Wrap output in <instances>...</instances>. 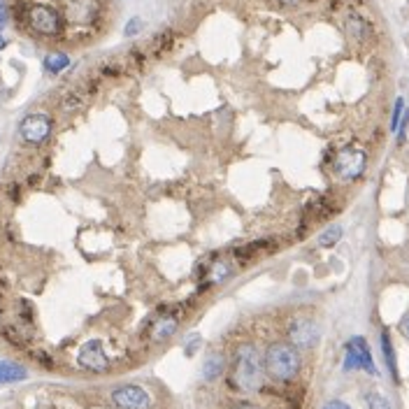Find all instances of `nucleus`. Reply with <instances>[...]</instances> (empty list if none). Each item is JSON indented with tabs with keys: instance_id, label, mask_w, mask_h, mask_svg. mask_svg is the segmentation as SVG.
Listing matches in <instances>:
<instances>
[{
	"instance_id": "obj_11",
	"label": "nucleus",
	"mask_w": 409,
	"mask_h": 409,
	"mask_svg": "<svg viewBox=\"0 0 409 409\" xmlns=\"http://www.w3.org/2000/svg\"><path fill=\"white\" fill-rule=\"evenodd\" d=\"M177 328H179V316H173V314L158 316V319L154 321V326H151V340L166 342L168 338H173V335L177 333Z\"/></svg>"
},
{
	"instance_id": "obj_6",
	"label": "nucleus",
	"mask_w": 409,
	"mask_h": 409,
	"mask_svg": "<svg viewBox=\"0 0 409 409\" xmlns=\"http://www.w3.org/2000/svg\"><path fill=\"white\" fill-rule=\"evenodd\" d=\"M321 340V328L314 319L298 316L289 323V342L296 349H314Z\"/></svg>"
},
{
	"instance_id": "obj_22",
	"label": "nucleus",
	"mask_w": 409,
	"mask_h": 409,
	"mask_svg": "<svg viewBox=\"0 0 409 409\" xmlns=\"http://www.w3.org/2000/svg\"><path fill=\"white\" fill-rule=\"evenodd\" d=\"M323 409H351L346 402H342V400H331V402H326V407Z\"/></svg>"
},
{
	"instance_id": "obj_4",
	"label": "nucleus",
	"mask_w": 409,
	"mask_h": 409,
	"mask_svg": "<svg viewBox=\"0 0 409 409\" xmlns=\"http://www.w3.org/2000/svg\"><path fill=\"white\" fill-rule=\"evenodd\" d=\"M351 370H365L372 377L379 375L375 361H372V351L365 338H351L344 346V372Z\"/></svg>"
},
{
	"instance_id": "obj_7",
	"label": "nucleus",
	"mask_w": 409,
	"mask_h": 409,
	"mask_svg": "<svg viewBox=\"0 0 409 409\" xmlns=\"http://www.w3.org/2000/svg\"><path fill=\"white\" fill-rule=\"evenodd\" d=\"M19 135L23 142H28V144H42L49 135H52V119L42 112L28 114L19 126Z\"/></svg>"
},
{
	"instance_id": "obj_14",
	"label": "nucleus",
	"mask_w": 409,
	"mask_h": 409,
	"mask_svg": "<svg viewBox=\"0 0 409 409\" xmlns=\"http://www.w3.org/2000/svg\"><path fill=\"white\" fill-rule=\"evenodd\" d=\"M68 65H70V56L65 52H52L42 60V68H45L49 75H60Z\"/></svg>"
},
{
	"instance_id": "obj_3",
	"label": "nucleus",
	"mask_w": 409,
	"mask_h": 409,
	"mask_svg": "<svg viewBox=\"0 0 409 409\" xmlns=\"http://www.w3.org/2000/svg\"><path fill=\"white\" fill-rule=\"evenodd\" d=\"M26 21L30 30L42 35V38H56L60 30H63V14L56 8H52V5H42V3L30 5L26 12Z\"/></svg>"
},
{
	"instance_id": "obj_21",
	"label": "nucleus",
	"mask_w": 409,
	"mask_h": 409,
	"mask_svg": "<svg viewBox=\"0 0 409 409\" xmlns=\"http://www.w3.org/2000/svg\"><path fill=\"white\" fill-rule=\"evenodd\" d=\"M140 30H142V19H140V16H133V19L126 23L124 35H126V38H133V35H137Z\"/></svg>"
},
{
	"instance_id": "obj_20",
	"label": "nucleus",
	"mask_w": 409,
	"mask_h": 409,
	"mask_svg": "<svg viewBox=\"0 0 409 409\" xmlns=\"http://www.w3.org/2000/svg\"><path fill=\"white\" fill-rule=\"evenodd\" d=\"M368 409H390V405L382 393H368Z\"/></svg>"
},
{
	"instance_id": "obj_5",
	"label": "nucleus",
	"mask_w": 409,
	"mask_h": 409,
	"mask_svg": "<svg viewBox=\"0 0 409 409\" xmlns=\"http://www.w3.org/2000/svg\"><path fill=\"white\" fill-rule=\"evenodd\" d=\"M365 168H368V156H365L363 149H356V146H346L335 158V173L344 181L361 179Z\"/></svg>"
},
{
	"instance_id": "obj_13",
	"label": "nucleus",
	"mask_w": 409,
	"mask_h": 409,
	"mask_svg": "<svg viewBox=\"0 0 409 409\" xmlns=\"http://www.w3.org/2000/svg\"><path fill=\"white\" fill-rule=\"evenodd\" d=\"M223 370H225V358L221 356V353H210V356L205 358V363H203V379L205 382H214L219 379V377L223 375Z\"/></svg>"
},
{
	"instance_id": "obj_23",
	"label": "nucleus",
	"mask_w": 409,
	"mask_h": 409,
	"mask_svg": "<svg viewBox=\"0 0 409 409\" xmlns=\"http://www.w3.org/2000/svg\"><path fill=\"white\" fill-rule=\"evenodd\" d=\"M8 19H10V10H8V5L0 0V26H3V23H8Z\"/></svg>"
},
{
	"instance_id": "obj_18",
	"label": "nucleus",
	"mask_w": 409,
	"mask_h": 409,
	"mask_svg": "<svg viewBox=\"0 0 409 409\" xmlns=\"http://www.w3.org/2000/svg\"><path fill=\"white\" fill-rule=\"evenodd\" d=\"M228 274H230V265L223 263V261H217V263L210 267V282L219 284L223 282V279H228Z\"/></svg>"
},
{
	"instance_id": "obj_1",
	"label": "nucleus",
	"mask_w": 409,
	"mask_h": 409,
	"mask_svg": "<svg viewBox=\"0 0 409 409\" xmlns=\"http://www.w3.org/2000/svg\"><path fill=\"white\" fill-rule=\"evenodd\" d=\"M265 375V363L261 351L254 344H242L233 358V382L244 393H254L261 388Z\"/></svg>"
},
{
	"instance_id": "obj_2",
	"label": "nucleus",
	"mask_w": 409,
	"mask_h": 409,
	"mask_svg": "<svg viewBox=\"0 0 409 409\" xmlns=\"http://www.w3.org/2000/svg\"><path fill=\"white\" fill-rule=\"evenodd\" d=\"M263 363L274 382H291L300 372V353L291 342H274L267 346Z\"/></svg>"
},
{
	"instance_id": "obj_27",
	"label": "nucleus",
	"mask_w": 409,
	"mask_h": 409,
	"mask_svg": "<svg viewBox=\"0 0 409 409\" xmlns=\"http://www.w3.org/2000/svg\"><path fill=\"white\" fill-rule=\"evenodd\" d=\"M277 3H282V5H296V3H300V0H277Z\"/></svg>"
},
{
	"instance_id": "obj_16",
	"label": "nucleus",
	"mask_w": 409,
	"mask_h": 409,
	"mask_svg": "<svg viewBox=\"0 0 409 409\" xmlns=\"http://www.w3.org/2000/svg\"><path fill=\"white\" fill-rule=\"evenodd\" d=\"M342 235H344V228H342L340 223H333L319 235V244L323 249H331V247H335V244L342 240Z\"/></svg>"
},
{
	"instance_id": "obj_25",
	"label": "nucleus",
	"mask_w": 409,
	"mask_h": 409,
	"mask_svg": "<svg viewBox=\"0 0 409 409\" xmlns=\"http://www.w3.org/2000/svg\"><path fill=\"white\" fill-rule=\"evenodd\" d=\"M233 409H261V407H256V405H247V402H242V405H237Z\"/></svg>"
},
{
	"instance_id": "obj_12",
	"label": "nucleus",
	"mask_w": 409,
	"mask_h": 409,
	"mask_svg": "<svg viewBox=\"0 0 409 409\" xmlns=\"http://www.w3.org/2000/svg\"><path fill=\"white\" fill-rule=\"evenodd\" d=\"M28 377V370L19 363L12 361H0V386L3 384H14V382H23Z\"/></svg>"
},
{
	"instance_id": "obj_15",
	"label": "nucleus",
	"mask_w": 409,
	"mask_h": 409,
	"mask_svg": "<svg viewBox=\"0 0 409 409\" xmlns=\"http://www.w3.org/2000/svg\"><path fill=\"white\" fill-rule=\"evenodd\" d=\"M382 351H384V358H386V368L390 372V377L398 382V363H395V351H393V344H390L388 331H382Z\"/></svg>"
},
{
	"instance_id": "obj_24",
	"label": "nucleus",
	"mask_w": 409,
	"mask_h": 409,
	"mask_svg": "<svg viewBox=\"0 0 409 409\" xmlns=\"http://www.w3.org/2000/svg\"><path fill=\"white\" fill-rule=\"evenodd\" d=\"M402 333H405V335H407V338H409V316H407V319H405V321H402Z\"/></svg>"
},
{
	"instance_id": "obj_26",
	"label": "nucleus",
	"mask_w": 409,
	"mask_h": 409,
	"mask_svg": "<svg viewBox=\"0 0 409 409\" xmlns=\"http://www.w3.org/2000/svg\"><path fill=\"white\" fill-rule=\"evenodd\" d=\"M5 45H8V40H5V35L0 33V52H3V49H5Z\"/></svg>"
},
{
	"instance_id": "obj_19",
	"label": "nucleus",
	"mask_w": 409,
	"mask_h": 409,
	"mask_svg": "<svg viewBox=\"0 0 409 409\" xmlns=\"http://www.w3.org/2000/svg\"><path fill=\"white\" fill-rule=\"evenodd\" d=\"M402 117H405V98H398V100H395V107H393V117H390V131L393 133H398Z\"/></svg>"
},
{
	"instance_id": "obj_9",
	"label": "nucleus",
	"mask_w": 409,
	"mask_h": 409,
	"mask_svg": "<svg viewBox=\"0 0 409 409\" xmlns=\"http://www.w3.org/2000/svg\"><path fill=\"white\" fill-rule=\"evenodd\" d=\"M77 365L82 370H89V372H107L109 370V358L105 349H102V344L98 340H91L87 344L79 349L77 353Z\"/></svg>"
},
{
	"instance_id": "obj_10",
	"label": "nucleus",
	"mask_w": 409,
	"mask_h": 409,
	"mask_svg": "<svg viewBox=\"0 0 409 409\" xmlns=\"http://www.w3.org/2000/svg\"><path fill=\"white\" fill-rule=\"evenodd\" d=\"M112 402L121 409H151V398L142 386L128 384V386L112 390Z\"/></svg>"
},
{
	"instance_id": "obj_8",
	"label": "nucleus",
	"mask_w": 409,
	"mask_h": 409,
	"mask_svg": "<svg viewBox=\"0 0 409 409\" xmlns=\"http://www.w3.org/2000/svg\"><path fill=\"white\" fill-rule=\"evenodd\" d=\"M98 16V0H65L63 19L70 26H91Z\"/></svg>"
},
{
	"instance_id": "obj_17",
	"label": "nucleus",
	"mask_w": 409,
	"mask_h": 409,
	"mask_svg": "<svg viewBox=\"0 0 409 409\" xmlns=\"http://www.w3.org/2000/svg\"><path fill=\"white\" fill-rule=\"evenodd\" d=\"M346 30H349V35L353 40H358V42H363L365 40V35H368V23H365L361 16H349L346 19Z\"/></svg>"
}]
</instances>
